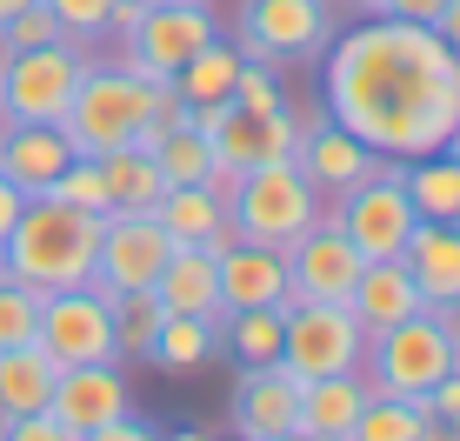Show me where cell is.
<instances>
[{"label": "cell", "mask_w": 460, "mask_h": 441, "mask_svg": "<svg viewBox=\"0 0 460 441\" xmlns=\"http://www.w3.org/2000/svg\"><path fill=\"white\" fill-rule=\"evenodd\" d=\"M34 341L60 361V368H81V361H120V348H114V314H107V294L93 288V281L40 294Z\"/></svg>", "instance_id": "12"}, {"label": "cell", "mask_w": 460, "mask_h": 441, "mask_svg": "<svg viewBox=\"0 0 460 441\" xmlns=\"http://www.w3.org/2000/svg\"><path fill=\"white\" fill-rule=\"evenodd\" d=\"M21 208H27V194H21V187H13L7 175H0V241H7V228L21 220Z\"/></svg>", "instance_id": "42"}, {"label": "cell", "mask_w": 460, "mask_h": 441, "mask_svg": "<svg viewBox=\"0 0 460 441\" xmlns=\"http://www.w3.org/2000/svg\"><path fill=\"white\" fill-rule=\"evenodd\" d=\"M427 308H460V220H420L401 248Z\"/></svg>", "instance_id": "20"}, {"label": "cell", "mask_w": 460, "mask_h": 441, "mask_svg": "<svg viewBox=\"0 0 460 441\" xmlns=\"http://www.w3.org/2000/svg\"><path fill=\"white\" fill-rule=\"evenodd\" d=\"M447 154H460V128H454V140H447Z\"/></svg>", "instance_id": "49"}, {"label": "cell", "mask_w": 460, "mask_h": 441, "mask_svg": "<svg viewBox=\"0 0 460 441\" xmlns=\"http://www.w3.org/2000/svg\"><path fill=\"white\" fill-rule=\"evenodd\" d=\"M367 401V374L347 368V374H314L300 382V435H347Z\"/></svg>", "instance_id": "25"}, {"label": "cell", "mask_w": 460, "mask_h": 441, "mask_svg": "<svg viewBox=\"0 0 460 441\" xmlns=\"http://www.w3.org/2000/svg\"><path fill=\"white\" fill-rule=\"evenodd\" d=\"M200 7H214V0H200Z\"/></svg>", "instance_id": "52"}, {"label": "cell", "mask_w": 460, "mask_h": 441, "mask_svg": "<svg viewBox=\"0 0 460 441\" xmlns=\"http://www.w3.org/2000/svg\"><path fill=\"white\" fill-rule=\"evenodd\" d=\"M167 441H208V435H200V428H181V435H167Z\"/></svg>", "instance_id": "45"}, {"label": "cell", "mask_w": 460, "mask_h": 441, "mask_svg": "<svg viewBox=\"0 0 460 441\" xmlns=\"http://www.w3.org/2000/svg\"><path fill=\"white\" fill-rule=\"evenodd\" d=\"M307 441H347V435H307Z\"/></svg>", "instance_id": "47"}, {"label": "cell", "mask_w": 460, "mask_h": 441, "mask_svg": "<svg viewBox=\"0 0 460 441\" xmlns=\"http://www.w3.org/2000/svg\"><path fill=\"white\" fill-rule=\"evenodd\" d=\"M234 441H241V435H234Z\"/></svg>", "instance_id": "53"}, {"label": "cell", "mask_w": 460, "mask_h": 441, "mask_svg": "<svg viewBox=\"0 0 460 441\" xmlns=\"http://www.w3.org/2000/svg\"><path fill=\"white\" fill-rule=\"evenodd\" d=\"M81 441H161V435H154L147 421L120 415V421H107V428H93V435H81Z\"/></svg>", "instance_id": "41"}, {"label": "cell", "mask_w": 460, "mask_h": 441, "mask_svg": "<svg viewBox=\"0 0 460 441\" xmlns=\"http://www.w3.org/2000/svg\"><path fill=\"white\" fill-rule=\"evenodd\" d=\"M334 40V14L327 0H241L234 14V47L247 60H321V47Z\"/></svg>", "instance_id": "10"}, {"label": "cell", "mask_w": 460, "mask_h": 441, "mask_svg": "<svg viewBox=\"0 0 460 441\" xmlns=\"http://www.w3.org/2000/svg\"><path fill=\"white\" fill-rule=\"evenodd\" d=\"M280 361L314 382V374H347L367 361V328L347 302H288L280 314Z\"/></svg>", "instance_id": "9"}, {"label": "cell", "mask_w": 460, "mask_h": 441, "mask_svg": "<svg viewBox=\"0 0 460 441\" xmlns=\"http://www.w3.org/2000/svg\"><path fill=\"white\" fill-rule=\"evenodd\" d=\"M60 361L40 348V341H21V348H0V421L34 415V408L54 401Z\"/></svg>", "instance_id": "24"}, {"label": "cell", "mask_w": 460, "mask_h": 441, "mask_svg": "<svg viewBox=\"0 0 460 441\" xmlns=\"http://www.w3.org/2000/svg\"><path fill=\"white\" fill-rule=\"evenodd\" d=\"M274 441H307V435H300V428H294V435H274Z\"/></svg>", "instance_id": "48"}, {"label": "cell", "mask_w": 460, "mask_h": 441, "mask_svg": "<svg viewBox=\"0 0 460 441\" xmlns=\"http://www.w3.org/2000/svg\"><path fill=\"white\" fill-rule=\"evenodd\" d=\"M154 294H161L167 314H208V321H220V261L208 248H173Z\"/></svg>", "instance_id": "23"}, {"label": "cell", "mask_w": 460, "mask_h": 441, "mask_svg": "<svg viewBox=\"0 0 460 441\" xmlns=\"http://www.w3.org/2000/svg\"><path fill=\"white\" fill-rule=\"evenodd\" d=\"M360 368H367L374 395H414V401H427V388L447 382V374L460 368L447 308H420V314H407V321L367 335V361H360Z\"/></svg>", "instance_id": "3"}, {"label": "cell", "mask_w": 460, "mask_h": 441, "mask_svg": "<svg viewBox=\"0 0 460 441\" xmlns=\"http://www.w3.org/2000/svg\"><path fill=\"white\" fill-rule=\"evenodd\" d=\"M220 261V314L234 308H288V248L234 241Z\"/></svg>", "instance_id": "19"}, {"label": "cell", "mask_w": 460, "mask_h": 441, "mask_svg": "<svg viewBox=\"0 0 460 441\" xmlns=\"http://www.w3.org/2000/svg\"><path fill=\"white\" fill-rule=\"evenodd\" d=\"M21 7H34V0H0V21H7V14H21Z\"/></svg>", "instance_id": "44"}, {"label": "cell", "mask_w": 460, "mask_h": 441, "mask_svg": "<svg viewBox=\"0 0 460 441\" xmlns=\"http://www.w3.org/2000/svg\"><path fill=\"white\" fill-rule=\"evenodd\" d=\"M294 140H300L294 107H274V114H247V107L220 101V114H214V128H208L214 161H227L234 175H247V167H261V161H288Z\"/></svg>", "instance_id": "15"}, {"label": "cell", "mask_w": 460, "mask_h": 441, "mask_svg": "<svg viewBox=\"0 0 460 441\" xmlns=\"http://www.w3.org/2000/svg\"><path fill=\"white\" fill-rule=\"evenodd\" d=\"M214 348H220V321H208V314H167L161 335H154V348H147V361L161 374H194Z\"/></svg>", "instance_id": "27"}, {"label": "cell", "mask_w": 460, "mask_h": 441, "mask_svg": "<svg viewBox=\"0 0 460 441\" xmlns=\"http://www.w3.org/2000/svg\"><path fill=\"white\" fill-rule=\"evenodd\" d=\"M173 255L167 228L154 220V208H107L101 214V241H93V288L120 294V288H154L161 267Z\"/></svg>", "instance_id": "11"}, {"label": "cell", "mask_w": 460, "mask_h": 441, "mask_svg": "<svg viewBox=\"0 0 460 441\" xmlns=\"http://www.w3.org/2000/svg\"><path fill=\"white\" fill-rule=\"evenodd\" d=\"M280 314L288 308H234V314H220V341L234 348L241 368L280 361Z\"/></svg>", "instance_id": "32"}, {"label": "cell", "mask_w": 460, "mask_h": 441, "mask_svg": "<svg viewBox=\"0 0 460 441\" xmlns=\"http://www.w3.org/2000/svg\"><path fill=\"white\" fill-rule=\"evenodd\" d=\"M67 161H74V140L60 134V121H0V175L21 194H47Z\"/></svg>", "instance_id": "18"}, {"label": "cell", "mask_w": 460, "mask_h": 441, "mask_svg": "<svg viewBox=\"0 0 460 441\" xmlns=\"http://www.w3.org/2000/svg\"><path fill=\"white\" fill-rule=\"evenodd\" d=\"M227 421L241 441H274L300 428V374L288 361H261V368H241L227 401Z\"/></svg>", "instance_id": "14"}, {"label": "cell", "mask_w": 460, "mask_h": 441, "mask_svg": "<svg viewBox=\"0 0 460 441\" xmlns=\"http://www.w3.org/2000/svg\"><path fill=\"white\" fill-rule=\"evenodd\" d=\"M47 194H60L67 208H87V214H107V208H114V201H107V175H101V161H93V154H74Z\"/></svg>", "instance_id": "34"}, {"label": "cell", "mask_w": 460, "mask_h": 441, "mask_svg": "<svg viewBox=\"0 0 460 441\" xmlns=\"http://www.w3.org/2000/svg\"><path fill=\"white\" fill-rule=\"evenodd\" d=\"M107 314H114V348H120V361L127 355L147 361L154 335H161V321H167L161 294H154V288H120V294H107Z\"/></svg>", "instance_id": "30"}, {"label": "cell", "mask_w": 460, "mask_h": 441, "mask_svg": "<svg viewBox=\"0 0 460 441\" xmlns=\"http://www.w3.org/2000/svg\"><path fill=\"white\" fill-rule=\"evenodd\" d=\"M347 441H427V401H414V395H374V388H367V401H360Z\"/></svg>", "instance_id": "29"}, {"label": "cell", "mask_w": 460, "mask_h": 441, "mask_svg": "<svg viewBox=\"0 0 460 441\" xmlns=\"http://www.w3.org/2000/svg\"><path fill=\"white\" fill-rule=\"evenodd\" d=\"M140 7H161V0H140Z\"/></svg>", "instance_id": "50"}, {"label": "cell", "mask_w": 460, "mask_h": 441, "mask_svg": "<svg viewBox=\"0 0 460 441\" xmlns=\"http://www.w3.org/2000/svg\"><path fill=\"white\" fill-rule=\"evenodd\" d=\"M40 328V294L27 288V281L0 274V348H21V341H34Z\"/></svg>", "instance_id": "35"}, {"label": "cell", "mask_w": 460, "mask_h": 441, "mask_svg": "<svg viewBox=\"0 0 460 441\" xmlns=\"http://www.w3.org/2000/svg\"><path fill=\"white\" fill-rule=\"evenodd\" d=\"M47 14H54L60 27H67L74 40H87V34H107L114 27V0H40Z\"/></svg>", "instance_id": "38"}, {"label": "cell", "mask_w": 460, "mask_h": 441, "mask_svg": "<svg viewBox=\"0 0 460 441\" xmlns=\"http://www.w3.org/2000/svg\"><path fill=\"white\" fill-rule=\"evenodd\" d=\"M227 220H234L241 241L294 248L300 234L321 220V194H314V181L294 167V154H288V161H261V167H247V175H241V187H234Z\"/></svg>", "instance_id": "4"}, {"label": "cell", "mask_w": 460, "mask_h": 441, "mask_svg": "<svg viewBox=\"0 0 460 441\" xmlns=\"http://www.w3.org/2000/svg\"><path fill=\"white\" fill-rule=\"evenodd\" d=\"M214 34H220V21H214V7H200V0H161V7H140L134 27H127L120 68L134 74V81H173V74H181Z\"/></svg>", "instance_id": "8"}, {"label": "cell", "mask_w": 460, "mask_h": 441, "mask_svg": "<svg viewBox=\"0 0 460 441\" xmlns=\"http://www.w3.org/2000/svg\"><path fill=\"white\" fill-rule=\"evenodd\" d=\"M360 14H394V21H427V27H434L440 0H367Z\"/></svg>", "instance_id": "40"}, {"label": "cell", "mask_w": 460, "mask_h": 441, "mask_svg": "<svg viewBox=\"0 0 460 441\" xmlns=\"http://www.w3.org/2000/svg\"><path fill=\"white\" fill-rule=\"evenodd\" d=\"M347 308H354V321L367 328V335H380V328H394V321H407V314H420L427 302H420L414 274H407V261L394 255V261H360Z\"/></svg>", "instance_id": "22"}, {"label": "cell", "mask_w": 460, "mask_h": 441, "mask_svg": "<svg viewBox=\"0 0 460 441\" xmlns=\"http://www.w3.org/2000/svg\"><path fill=\"white\" fill-rule=\"evenodd\" d=\"M434 34L460 54V0H440V14H434Z\"/></svg>", "instance_id": "43"}, {"label": "cell", "mask_w": 460, "mask_h": 441, "mask_svg": "<svg viewBox=\"0 0 460 441\" xmlns=\"http://www.w3.org/2000/svg\"><path fill=\"white\" fill-rule=\"evenodd\" d=\"M447 321H454V348H460V308H447Z\"/></svg>", "instance_id": "46"}, {"label": "cell", "mask_w": 460, "mask_h": 441, "mask_svg": "<svg viewBox=\"0 0 460 441\" xmlns=\"http://www.w3.org/2000/svg\"><path fill=\"white\" fill-rule=\"evenodd\" d=\"M334 220H341L347 241L360 248V261H394V255H401L407 234L420 228L414 201H407V187H401V161H387V154H380L374 175L354 181V187L334 201Z\"/></svg>", "instance_id": "7"}, {"label": "cell", "mask_w": 460, "mask_h": 441, "mask_svg": "<svg viewBox=\"0 0 460 441\" xmlns=\"http://www.w3.org/2000/svg\"><path fill=\"white\" fill-rule=\"evenodd\" d=\"M93 60L74 40H47V47H21L0 60V121H60L67 101L81 94Z\"/></svg>", "instance_id": "6"}, {"label": "cell", "mask_w": 460, "mask_h": 441, "mask_svg": "<svg viewBox=\"0 0 460 441\" xmlns=\"http://www.w3.org/2000/svg\"><path fill=\"white\" fill-rule=\"evenodd\" d=\"M154 107V81H134L127 68H87L81 94L67 101L60 114V134L74 140V154H114V148H134L140 121Z\"/></svg>", "instance_id": "5"}, {"label": "cell", "mask_w": 460, "mask_h": 441, "mask_svg": "<svg viewBox=\"0 0 460 441\" xmlns=\"http://www.w3.org/2000/svg\"><path fill=\"white\" fill-rule=\"evenodd\" d=\"M234 107H247V114H274V107H288V87H280V74L267 68V60H247L241 81H234Z\"/></svg>", "instance_id": "37"}, {"label": "cell", "mask_w": 460, "mask_h": 441, "mask_svg": "<svg viewBox=\"0 0 460 441\" xmlns=\"http://www.w3.org/2000/svg\"><path fill=\"white\" fill-rule=\"evenodd\" d=\"M374 161L380 154L367 148V140H354L341 121H307L300 140H294V167L314 181V194H327V201H341L354 181H367Z\"/></svg>", "instance_id": "16"}, {"label": "cell", "mask_w": 460, "mask_h": 441, "mask_svg": "<svg viewBox=\"0 0 460 441\" xmlns=\"http://www.w3.org/2000/svg\"><path fill=\"white\" fill-rule=\"evenodd\" d=\"M154 220L167 228V241L173 248H208V255H227L241 234H234V220H227V201L208 194V187H167L161 201H154Z\"/></svg>", "instance_id": "21"}, {"label": "cell", "mask_w": 460, "mask_h": 441, "mask_svg": "<svg viewBox=\"0 0 460 441\" xmlns=\"http://www.w3.org/2000/svg\"><path fill=\"white\" fill-rule=\"evenodd\" d=\"M241 68H247V54L234 40H208L194 60H187L181 74H173V87H181V101L187 107H200V101H234V81H241Z\"/></svg>", "instance_id": "28"}, {"label": "cell", "mask_w": 460, "mask_h": 441, "mask_svg": "<svg viewBox=\"0 0 460 441\" xmlns=\"http://www.w3.org/2000/svg\"><path fill=\"white\" fill-rule=\"evenodd\" d=\"M93 241H101V214L67 208L60 194H27L21 220L0 241V261L34 294H54V288H81L93 274Z\"/></svg>", "instance_id": "2"}, {"label": "cell", "mask_w": 460, "mask_h": 441, "mask_svg": "<svg viewBox=\"0 0 460 441\" xmlns=\"http://www.w3.org/2000/svg\"><path fill=\"white\" fill-rule=\"evenodd\" d=\"M360 274V248L341 234L334 214H321L288 248V302H347Z\"/></svg>", "instance_id": "13"}, {"label": "cell", "mask_w": 460, "mask_h": 441, "mask_svg": "<svg viewBox=\"0 0 460 441\" xmlns=\"http://www.w3.org/2000/svg\"><path fill=\"white\" fill-rule=\"evenodd\" d=\"M47 415L67 421L74 435H93V428H107V421H120L127 415V374H120V361H81V368H60Z\"/></svg>", "instance_id": "17"}, {"label": "cell", "mask_w": 460, "mask_h": 441, "mask_svg": "<svg viewBox=\"0 0 460 441\" xmlns=\"http://www.w3.org/2000/svg\"><path fill=\"white\" fill-rule=\"evenodd\" d=\"M321 94L327 114L354 140H367L387 161H420L440 154L460 128V54L427 21H374L347 27L321 47Z\"/></svg>", "instance_id": "1"}, {"label": "cell", "mask_w": 460, "mask_h": 441, "mask_svg": "<svg viewBox=\"0 0 460 441\" xmlns=\"http://www.w3.org/2000/svg\"><path fill=\"white\" fill-rule=\"evenodd\" d=\"M0 441H81L67 428V421H54L47 408H34V415H13V421H0Z\"/></svg>", "instance_id": "39"}, {"label": "cell", "mask_w": 460, "mask_h": 441, "mask_svg": "<svg viewBox=\"0 0 460 441\" xmlns=\"http://www.w3.org/2000/svg\"><path fill=\"white\" fill-rule=\"evenodd\" d=\"M47 40H74V34H67V27H60L54 14L40 7V0L0 21V47H7V54H21V47H47Z\"/></svg>", "instance_id": "36"}, {"label": "cell", "mask_w": 460, "mask_h": 441, "mask_svg": "<svg viewBox=\"0 0 460 441\" xmlns=\"http://www.w3.org/2000/svg\"><path fill=\"white\" fill-rule=\"evenodd\" d=\"M347 7H367V0H347Z\"/></svg>", "instance_id": "51"}, {"label": "cell", "mask_w": 460, "mask_h": 441, "mask_svg": "<svg viewBox=\"0 0 460 441\" xmlns=\"http://www.w3.org/2000/svg\"><path fill=\"white\" fill-rule=\"evenodd\" d=\"M101 175H107V201H114V208H154V201L167 194V181H161V167H154V154H140V148L101 154Z\"/></svg>", "instance_id": "31"}, {"label": "cell", "mask_w": 460, "mask_h": 441, "mask_svg": "<svg viewBox=\"0 0 460 441\" xmlns=\"http://www.w3.org/2000/svg\"><path fill=\"white\" fill-rule=\"evenodd\" d=\"M154 167H161V181H167V187H194V181H208L214 148H208V134L173 128V134H161V148H154Z\"/></svg>", "instance_id": "33"}, {"label": "cell", "mask_w": 460, "mask_h": 441, "mask_svg": "<svg viewBox=\"0 0 460 441\" xmlns=\"http://www.w3.org/2000/svg\"><path fill=\"white\" fill-rule=\"evenodd\" d=\"M401 187L420 220H460V154L440 148L420 161H401Z\"/></svg>", "instance_id": "26"}]
</instances>
